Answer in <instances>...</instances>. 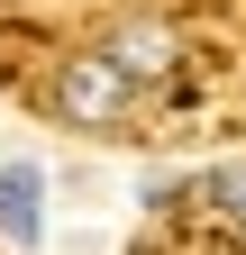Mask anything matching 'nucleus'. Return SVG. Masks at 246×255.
I'll list each match as a JSON object with an SVG mask.
<instances>
[{
  "instance_id": "obj_1",
  "label": "nucleus",
  "mask_w": 246,
  "mask_h": 255,
  "mask_svg": "<svg viewBox=\"0 0 246 255\" xmlns=\"http://www.w3.org/2000/svg\"><path fill=\"white\" fill-rule=\"evenodd\" d=\"M55 110H64V128H119L137 110V82L110 64V46L101 55H64V73H55Z\"/></svg>"
},
{
  "instance_id": "obj_2",
  "label": "nucleus",
  "mask_w": 246,
  "mask_h": 255,
  "mask_svg": "<svg viewBox=\"0 0 246 255\" xmlns=\"http://www.w3.org/2000/svg\"><path fill=\"white\" fill-rule=\"evenodd\" d=\"M110 64H119L128 82H173V73H182V37H173L164 18H128V27L110 37Z\"/></svg>"
},
{
  "instance_id": "obj_4",
  "label": "nucleus",
  "mask_w": 246,
  "mask_h": 255,
  "mask_svg": "<svg viewBox=\"0 0 246 255\" xmlns=\"http://www.w3.org/2000/svg\"><path fill=\"white\" fill-rule=\"evenodd\" d=\"M201 201L219 210V219H237V228H246V164H219V173L201 182Z\"/></svg>"
},
{
  "instance_id": "obj_3",
  "label": "nucleus",
  "mask_w": 246,
  "mask_h": 255,
  "mask_svg": "<svg viewBox=\"0 0 246 255\" xmlns=\"http://www.w3.org/2000/svg\"><path fill=\"white\" fill-rule=\"evenodd\" d=\"M37 164H0V246H37L46 237V210H37Z\"/></svg>"
}]
</instances>
